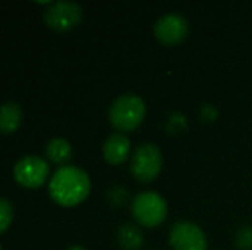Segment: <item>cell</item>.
<instances>
[{
    "label": "cell",
    "instance_id": "5bb4252c",
    "mask_svg": "<svg viewBox=\"0 0 252 250\" xmlns=\"http://www.w3.org/2000/svg\"><path fill=\"white\" fill-rule=\"evenodd\" d=\"M235 245L240 250H252V226H244L235 237Z\"/></svg>",
    "mask_w": 252,
    "mask_h": 250
},
{
    "label": "cell",
    "instance_id": "9a60e30c",
    "mask_svg": "<svg viewBox=\"0 0 252 250\" xmlns=\"http://www.w3.org/2000/svg\"><path fill=\"white\" fill-rule=\"evenodd\" d=\"M67 250H86L84 247H79V245H76V247H70V249H67Z\"/></svg>",
    "mask_w": 252,
    "mask_h": 250
},
{
    "label": "cell",
    "instance_id": "5b68a950",
    "mask_svg": "<svg viewBox=\"0 0 252 250\" xmlns=\"http://www.w3.org/2000/svg\"><path fill=\"white\" fill-rule=\"evenodd\" d=\"M50 167L40 156H24L14 167V178L21 187L38 189L48 180Z\"/></svg>",
    "mask_w": 252,
    "mask_h": 250
},
{
    "label": "cell",
    "instance_id": "52a82bcc",
    "mask_svg": "<svg viewBox=\"0 0 252 250\" xmlns=\"http://www.w3.org/2000/svg\"><path fill=\"white\" fill-rule=\"evenodd\" d=\"M153 33L161 45L173 47L186 40L187 33H189V23L182 14H165L156 21Z\"/></svg>",
    "mask_w": 252,
    "mask_h": 250
},
{
    "label": "cell",
    "instance_id": "7a4b0ae2",
    "mask_svg": "<svg viewBox=\"0 0 252 250\" xmlns=\"http://www.w3.org/2000/svg\"><path fill=\"white\" fill-rule=\"evenodd\" d=\"M144 115H146V105L141 100V96H137L134 93L119 96L112 103L108 111L110 124L120 132L136 130L143 124Z\"/></svg>",
    "mask_w": 252,
    "mask_h": 250
},
{
    "label": "cell",
    "instance_id": "ba28073f",
    "mask_svg": "<svg viewBox=\"0 0 252 250\" xmlns=\"http://www.w3.org/2000/svg\"><path fill=\"white\" fill-rule=\"evenodd\" d=\"M81 17H83L81 7L74 2H65V0L52 3L45 14L48 28L59 31V33H65V31L76 28L81 23Z\"/></svg>",
    "mask_w": 252,
    "mask_h": 250
},
{
    "label": "cell",
    "instance_id": "8fae6325",
    "mask_svg": "<svg viewBox=\"0 0 252 250\" xmlns=\"http://www.w3.org/2000/svg\"><path fill=\"white\" fill-rule=\"evenodd\" d=\"M47 156L53 165H65L72 158V147L62 137H52L47 142Z\"/></svg>",
    "mask_w": 252,
    "mask_h": 250
},
{
    "label": "cell",
    "instance_id": "7c38bea8",
    "mask_svg": "<svg viewBox=\"0 0 252 250\" xmlns=\"http://www.w3.org/2000/svg\"><path fill=\"white\" fill-rule=\"evenodd\" d=\"M119 245L122 250H139L143 245V233L134 224H124L119 230Z\"/></svg>",
    "mask_w": 252,
    "mask_h": 250
},
{
    "label": "cell",
    "instance_id": "277c9868",
    "mask_svg": "<svg viewBox=\"0 0 252 250\" xmlns=\"http://www.w3.org/2000/svg\"><path fill=\"white\" fill-rule=\"evenodd\" d=\"M163 158L155 144H143L132 154L130 160V173L139 182H153L161 171Z\"/></svg>",
    "mask_w": 252,
    "mask_h": 250
},
{
    "label": "cell",
    "instance_id": "30bf717a",
    "mask_svg": "<svg viewBox=\"0 0 252 250\" xmlns=\"http://www.w3.org/2000/svg\"><path fill=\"white\" fill-rule=\"evenodd\" d=\"M23 122V108L14 101H7L0 107V132L12 134Z\"/></svg>",
    "mask_w": 252,
    "mask_h": 250
},
{
    "label": "cell",
    "instance_id": "9c48e42d",
    "mask_svg": "<svg viewBox=\"0 0 252 250\" xmlns=\"http://www.w3.org/2000/svg\"><path fill=\"white\" fill-rule=\"evenodd\" d=\"M130 140L124 134H112L103 142V158L110 165H122L129 158Z\"/></svg>",
    "mask_w": 252,
    "mask_h": 250
},
{
    "label": "cell",
    "instance_id": "3957f363",
    "mask_svg": "<svg viewBox=\"0 0 252 250\" xmlns=\"http://www.w3.org/2000/svg\"><path fill=\"white\" fill-rule=\"evenodd\" d=\"M134 220L146 228H155L165 221L168 214L166 200L156 192H141L134 197L132 206H130Z\"/></svg>",
    "mask_w": 252,
    "mask_h": 250
},
{
    "label": "cell",
    "instance_id": "8992f818",
    "mask_svg": "<svg viewBox=\"0 0 252 250\" xmlns=\"http://www.w3.org/2000/svg\"><path fill=\"white\" fill-rule=\"evenodd\" d=\"M168 242L173 250H206L208 247L204 231L190 221L173 223Z\"/></svg>",
    "mask_w": 252,
    "mask_h": 250
},
{
    "label": "cell",
    "instance_id": "4fadbf2b",
    "mask_svg": "<svg viewBox=\"0 0 252 250\" xmlns=\"http://www.w3.org/2000/svg\"><path fill=\"white\" fill-rule=\"evenodd\" d=\"M12 220H14L12 204L5 199H0V233L7 231V228L10 226Z\"/></svg>",
    "mask_w": 252,
    "mask_h": 250
},
{
    "label": "cell",
    "instance_id": "6da1fadb",
    "mask_svg": "<svg viewBox=\"0 0 252 250\" xmlns=\"http://www.w3.org/2000/svg\"><path fill=\"white\" fill-rule=\"evenodd\" d=\"M91 190V180L84 170L77 167H60L52 175L48 192L59 206L74 207L81 204Z\"/></svg>",
    "mask_w": 252,
    "mask_h": 250
},
{
    "label": "cell",
    "instance_id": "2e32d148",
    "mask_svg": "<svg viewBox=\"0 0 252 250\" xmlns=\"http://www.w3.org/2000/svg\"><path fill=\"white\" fill-rule=\"evenodd\" d=\"M0 250H2V247H0Z\"/></svg>",
    "mask_w": 252,
    "mask_h": 250
}]
</instances>
